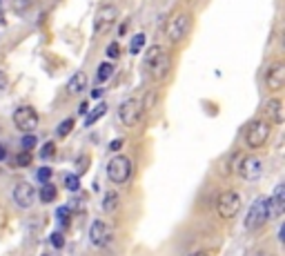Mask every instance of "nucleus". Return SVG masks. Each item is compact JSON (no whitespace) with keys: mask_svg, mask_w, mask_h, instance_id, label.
Wrapping results in <instances>:
<instances>
[{"mask_svg":"<svg viewBox=\"0 0 285 256\" xmlns=\"http://www.w3.org/2000/svg\"><path fill=\"white\" fill-rule=\"evenodd\" d=\"M265 85H268L272 92H281L285 85V65L283 63H274L268 67L265 74Z\"/></svg>","mask_w":285,"mask_h":256,"instance_id":"13","label":"nucleus"},{"mask_svg":"<svg viewBox=\"0 0 285 256\" xmlns=\"http://www.w3.org/2000/svg\"><path fill=\"white\" fill-rule=\"evenodd\" d=\"M87 85H89L87 74H85V72H76L69 78V83H67V92L71 94V96H76V94H83L85 89H87Z\"/></svg>","mask_w":285,"mask_h":256,"instance_id":"16","label":"nucleus"},{"mask_svg":"<svg viewBox=\"0 0 285 256\" xmlns=\"http://www.w3.org/2000/svg\"><path fill=\"white\" fill-rule=\"evenodd\" d=\"M36 145H38V138H36L34 134H31V131H27L25 138H22V149H25V151H31Z\"/></svg>","mask_w":285,"mask_h":256,"instance_id":"28","label":"nucleus"},{"mask_svg":"<svg viewBox=\"0 0 285 256\" xmlns=\"http://www.w3.org/2000/svg\"><path fill=\"white\" fill-rule=\"evenodd\" d=\"M132 176V160L125 154H116L112 156V160L107 163V178L114 185H123L127 183Z\"/></svg>","mask_w":285,"mask_h":256,"instance_id":"3","label":"nucleus"},{"mask_svg":"<svg viewBox=\"0 0 285 256\" xmlns=\"http://www.w3.org/2000/svg\"><path fill=\"white\" fill-rule=\"evenodd\" d=\"M13 125H16L18 131H34L38 127V112L31 105H20L11 116Z\"/></svg>","mask_w":285,"mask_h":256,"instance_id":"6","label":"nucleus"},{"mask_svg":"<svg viewBox=\"0 0 285 256\" xmlns=\"http://www.w3.org/2000/svg\"><path fill=\"white\" fill-rule=\"evenodd\" d=\"M67 207H69V212H76V214H80V212H85V207H87V201H85V196H80L78 192H74V196L69 198Z\"/></svg>","mask_w":285,"mask_h":256,"instance_id":"21","label":"nucleus"},{"mask_svg":"<svg viewBox=\"0 0 285 256\" xmlns=\"http://www.w3.org/2000/svg\"><path fill=\"white\" fill-rule=\"evenodd\" d=\"M118 205H121V196H118V192L116 189H107V194L103 196V210L112 214V212L118 210Z\"/></svg>","mask_w":285,"mask_h":256,"instance_id":"17","label":"nucleus"},{"mask_svg":"<svg viewBox=\"0 0 285 256\" xmlns=\"http://www.w3.org/2000/svg\"><path fill=\"white\" fill-rule=\"evenodd\" d=\"M270 134H272L270 123L263 121V118H256L254 123H250L248 131H245V143L252 149H259V147H263L270 140Z\"/></svg>","mask_w":285,"mask_h":256,"instance_id":"5","label":"nucleus"},{"mask_svg":"<svg viewBox=\"0 0 285 256\" xmlns=\"http://www.w3.org/2000/svg\"><path fill=\"white\" fill-rule=\"evenodd\" d=\"M0 4H2V0H0Z\"/></svg>","mask_w":285,"mask_h":256,"instance_id":"39","label":"nucleus"},{"mask_svg":"<svg viewBox=\"0 0 285 256\" xmlns=\"http://www.w3.org/2000/svg\"><path fill=\"white\" fill-rule=\"evenodd\" d=\"M78 112H80V114H85V112H87V101H83V103H80Z\"/></svg>","mask_w":285,"mask_h":256,"instance_id":"38","label":"nucleus"},{"mask_svg":"<svg viewBox=\"0 0 285 256\" xmlns=\"http://www.w3.org/2000/svg\"><path fill=\"white\" fill-rule=\"evenodd\" d=\"M105 56L109 60H116L118 56H121V45H118V42H109L107 49H105Z\"/></svg>","mask_w":285,"mask_h":256,"instance_id":"29","label":"nucleus"},{"mask_svg":"<svg viewBox=\"0 0 285 256\" xmlns=\"http://www.w3.org/2000/svg\"><path fill=\"white\" fill-rule=\"evenodd\" d=\"M189 256H212L210 250H196V252H192Z\"/></svg>","mask_w":285,"mask_h":256,"instance_id":"35","label":"nucleus"},{"mask_svg":"<svg viewBox=\"0 0 285 256\" xmlns=\"http://www.w3.org/2000/svg\"><path fill=\"white\" fill-rule=\"evenodd\" d=\"M189 31V16L187 13H176V16H172V20H169L167 25V38L169 42H180L185 36H187Z\"/></svg>","mask_w":285,"mask_h":256,"instance_id":"12","label":"nucleus"},{"mask_svg":"<svg viewBox=\"0 0 285 256\" xmlns=\"http://www.w3.org/2000/svg\"><path fill=\"white\" fill-rule=\"evenodd\" d=\"M42 256H47V254H42Z\"/></svg>","mask_w":285,"mask_h":256,"instance_id":"40","label":"nucleus"},{"mask_svg":"<svg viewBox=\"0 0 285 256\" xmlns=\"http://www.w3.org/2000/svg\"><path fill=\"white\" fill-rule=\"evenodd\" d=\"M49 243L54 245V250H63L65 248V234H63V232H51V234H49Z\"/></svg>","mask_w":285,"mask_h":256,"instance_id":"27","label":"nucleus"},{"mask_svg":"<svg viewBox=\"0 0 285 256\" xmlns=\"http://www.w3.org/2000/svg\"><path fill=\"white\" fill-rule=\"evenodd\" d=\"M142 101H139V98H127V101H123L121 105H118V121H121V125L125 127H134L141 123L142 118Z\"/></svg>","mask_w":285,"mask_h":256,"instance_id":"4","label":"nucleus"},{"mask_svg":"<svg viewBox=\"0 0 285 256\" xmlns=\"http://www.w3.org/2000/svg\"><path fill=\"white\" fill-rule=\"evenodd\" d=\"M16 165H18V167H27V165H31V156H29V151H22V154L16 158Z\"/></svg>","mask_w":285,"mask_h":256,"instance_id":"31","label":"nucleus"},{"mask_svg":"<svg viewBox=\"0 0 285 256\" xmlns=\"http://www.w3.org/2000/svg\"><path fill=\"white\" fill-rule=\"evenodd\" d=\"M265 114H268V121L281 125V123L285 121V110H283L281 98H270V101L265 103Z\"/></svg>","mask_w":285,"mask_h":256,"instance_id":"15","label":"nucleus"},{"mask_svg":"<svg viewBox=\"0 0 285 256\" xmlns=\"http://www.w3.org/2000/svg\"><path fill=\"white\" fill-rule=\"evenodd\" d=\"M121 147H123V138H118V140H114V143L109 145V149H112V151H118Z\"/></svg>","mask_w":285,"mask_h":256,"instance_id":"34","label":"nucleus"},{"mask_svg":"<svg viewBox=\"0 0 285 256\" xmlns=\"http://www.w3.org/2000/svg\"><path fill=\"white\" fill-rule=\"evenodd\" d=\"M270 219H272L270 201L261 196V198H256V201L250 205L248 214H245V227H248V230H259V227H263Z\"/></svg>","mask_w":285,"mask_h":256,"instance_id":"2","label":"nucleus"},{"mask_svg":"<svg viewBox=\"0 0 285 256\" xmlns=\"http://www.w3.org/2000/svg\"><path fill=\"white\" fill-rule=\"evenodd\" d=\"M114 72H116V65H114L112 60H103V63L98 65V69H96L98 83H107V80L114 76Z\"/></svg>","mask_w":285,"mask_h":256,"instance_id":"18","label":"nucleus"},{"mask_svg":"<svg viewBox=\"0 0 285 256\" xmlns=\"http://www.w3.org/2000/svg\"><path fill=\"white\" fill-rule=\"evenodd\" d=\"M268 201H270L272 219H274V216H283V212H285V185L283 183H279L277 187H274L272 198H268Z\"/></svg>","mask_w":285,"mask_h":256,"instance_id":"14","label":"nucleus"},{"mask_svg":"<svg viewBox=\"0 0 285 256\" xmlns=\"http://www.w3.org/2000/svg\"><path fill=\"white\" fill-rule=\"evenodd\" d=\"M105 114H107V103H98V105L87 114V118H85V127H92L94 123H98Z\"/></svg>","mask_w":285,"mask_h":256,"instance_id":"19","label":"nucleus"},{"mask_svg":"<svg viewBox=\"0 0 285 256\" xmlns=\"http://www.w3.org/2000/svg\"><path fill=\"white\" fill-rule=\"evenodd\" d=\"M51 176H54V172H51L49 167H40V169L36 172V181H38V183H49Z\"/></svg>","mask_w":285,"mask_h":256,"instance_id":"30","label":"nucleus"},{"mask_svg":"<svg viewBox=\"0 0 285 256\" xmlns=\"http://www.w3.org/2000/svg\"><path fill=\"white\" fill-rule=\"evenodd\" d=\"M7 85H9L7 74H4V72H0V94H4V92H7Z\"/></svg>","mask_w":285,"mask_h":256,"instance_id":"32","label":"nucleus"},{"mask_svg":"<svg viewBox=\"0 0 285 256\" xmlns=\"http://www.w3.org/2000/svg\"><path fill=\"white\" fill-rule=\"evenodd\" d=\"M103 96V89H94L92 92V98H101Z\"/></svg>","mask_w":285,"mask_h":256,"instance_id":"37","label":"nucleus"},{"mask_svg":"<svg viewBox=\"0 0 285 256\" xmlns=\"http://www.w3.org/2000/svg\"><path fill=\"white\" fill-rule=\"evenodd\" d=\"M11 198H13V203H16L18 207H22V210H29V207L34 205V201H36L34 185L27 183V181L16 183V185H13V189H11Z\"/></svg>","mask_w":285,"mask_h":256,"instance_id":"10","label":"nucleus"},{"mask_svg":"<svg viewBox=\"0 0 285 256\" xmlns=\"http://www.w3.org/2000/svg\"><path fill=\"white\" fill-rule=\"evenodd\" d=\"M65 187H67L71 194L80 192V174H65Z\"/></svg>","mask_w":285,"mask_h":256,"instance_id":"25","label":"nucleus"},{"mask_svg":"<svg viewBox=\"0 0 285 256\" xmlns=\"http://www.w3.org/2000/svg\"><path fill=\"white\" fill-rule=\"evenodd\" d=\"M54 154H56V143L54 140H49V143H45L40 147V151H38V156H40V158H54Z\"/></svg>","mask_w":285,"mask_h":256,"instance_id":"26","label":"nucleus"},{"mask_svg":"<svg viewBox=\"0 0 285 256\" xmlns=\"http://www.w3.org/2000/svg\"><path fill=\"white\" fill-rule=\"evenodd\" d=\"M239 174L243 181H250V183L259 181L263 176V160L259 156H245L239 165Z\"/></svg>","mask_w":285,"mask_h":256,"instance_id":"11","label":"nucleus"},{"mask_svg":"<svg viewBox=\"0 0 285 256\" xmlns=\"http://www.w3.org/2000/svg\"><path fill=\"white\" fill-rule=\"evenodd\" d=\"M127 27H130V20L121 22V25H118V36H125L127 34Z\"/></svg>","mask_w":285,"mask_h":256,"instance_id":"33","label":"nucleus"},{"mask_svg":"<svg viewBox=\"0 0 285 256\" xmlns=\"http://www.w3.org/2000/svg\"><path fill=\"white\" fill-rule=\"evenodd\" d=\"M89 243L96 250H103L112 243V227L103 219H94L92 227H89Z\"/></svg>","mask_w":285,"mask_h":256,"instance_id":"8","label":"nucleus"},{"mask_svg":"<svg viewBox=\"0 0 285 256\" xmlns=\"http://www.w3.org/2000/svg\"><path fill=\"white\" fill-rule=\"evenodd\" d=\"M69 216H71V212H69V207L67 205H60L58 210H56V221H58V225L63 227H69Z\"/></svg>","mask_w":285,"mask_h":256,"instance_id":"24","label":"nucleus"},{"mask_svg":"<svg viewBox=\"0 0 285 256\" xmlns=\"http://www.w3.org/2000/svg\"><path fill=\"white\" fill-rule=\"evenodd\" d=\"M74 125H76V121L74 118H65L63 123H60L58 127H56V136H58V138H65V136H69L71 134V129H74Z\"/></svg>","mask_w":285,"mask_h":256,"instance_id":"23","label":"nucleus"},{"mask_svg":"<svg viewBox=\"0 0 285 256\" xmlns=\"http://www.w3.org/2000/svg\"><path fill=\"white\" fill-rule=\"evenodd\" d=\"M4 158H7V147L0 145V160H4Z\"/></svg>","mask_w":285,"mask_h":256,"instance_id":"36","label":"nucleus"},{"mask_svg":"<svg viewBox=\"0 0 285 256\" xmlns=\"http://www.w3.org/2000/svg\"><path fill=\"white\" fill-rule=\"evenodd\" d=\"M142 63H145V72L149 76L154 83H160V80L167 76L169 67H172V58H169L167 49L160 45H151L149 49L145 51V58H142Z\"/></svg>","mask_w":285,"mask_h":256,"instance_id":"1","label":"nucleus"},{"mask_svg":"<svg viewBox=\"0 0 285 256\" xmlns=\"http://www.w3.org/2000/svg\"><path fill=\"white\" fill-rule=\"evenodd\" d=\"M116 18H118V7L116 4H103L101 9H98V13H96V18H94V34H105V31L109 29V27L116 22Z\"/></svg>","mask_w":285,"mask_h":256,"instance_id":"9","label":"nucleus"},{"mask_svg":"<svg viewBox=\"0 0 285 256\" xmlns=\"http://www.w3.org/2000/svg\"><path fill=\"white\" fill-rule=\"evenodd\" d=\"M58 196V189H56V185L54 183H42V187H40V192H38V198H40L42 203H51L54 198Z\"/></svg>","mask_w":285,"mask_h":256,"instance_id":"20","label":"nucleus"},{"mask_svg":"<svg viewBox=\"0 0 285 256\" xmlns=\"http://www.w3.org/2000/svg\"><path fill=\"white\" fill-rule=\"evenodd\" d=\"M216 212H218L221 219H234V216L241 212V196L236 192H232V189L223 192L221 196H218Z\"/></svg>","mask_w":285,"mask_h":256,"instance_id":"7","label":"nucleus"},{"mask_svg":"<svg viewBox=\"0 0 285 256\" xmlns=\"http://www.w3.org/2000/svg\"><path fill=\"white\" fill-rule=\"evenodd\" d=\"M145 42H147V36L142 34H136L134 38H132V42H130V54H134V56H139L142 49H145Z\"/></svg>","mask_w":285,"mask_h":256,"instance_id":"22","label":"nucleus"}]
</instances>
